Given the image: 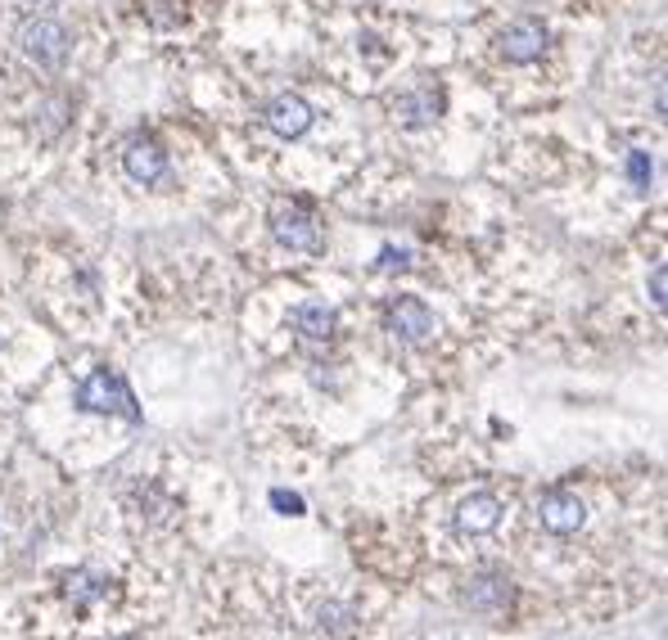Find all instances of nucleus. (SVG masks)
<instances>
[{
    "label": "nucleus",
    "instance_id": "nucleus-1",
    "mask_svg": "<svg viewBox=\"0 0 668 640\" xmlns=\"http://www.w3.org/2000/svg\"><path fill=\"white\" fill-rule=\"evenodd\" d=\"M272 235L290 253H321L325 248V235H321V222L312 217V207H303L294 199L272 207Z\"/></svg>",
    "mask_w": 668,
    "mask_h": 640
},
{
    "label": "nucleus",
    "instance_id": "nucleus-2",
    "mask_svg": "<svg viewBox=\"0 0 668 640\" xmlns=\"http://www.w3.org/2000/svg\"><path fill=\"white\" fill-rule=\"evenodd\" d=\"M78 406H82V410H91V415L141 419L136 397H131V388H126V384H122V375H113V370H95V375L78 388Z\"/></svg>",
    "mask_w": 668,
    "mask_h": 640
},
{
    "label": "nucleus",
    "instance_id": "nucleus-3",
    "mask_svg": "<svg viewBox=\"0 0 668 640\" xmlns=\"http://www.w3.org/2000/svg\"><path fill=\"white\" fill-rule=\"evenodd\" d=\"M19 50L37 63V68H59L73 50V37L59 19H28L19 28Z\"/></svg>",
    "mask_w": 668,
    "mask_h": 640
},
{
    "label": "nucleus",
    "instance_id": "nucleus-4",
    "mask_svg": "<svg viewBox=\"0 0 668 640\" xmlns=\"http://www.w3.org/2000/svg\"><path fill=\"white\" fill-rule=\"evenodd\" d=\"M547 45H551V32H547V23H543V19H533V14H524V19L506 23V28H502V37H497L502 59H506V63H515V68L538 63V59L547 54Z\"/></svg>",
    "mask_w": 668,
    "mask_h": 640
},
{
    "label": "nucleus",
    "instance_id": "nucleus-5",
    "mask_svg": "<svg viewBox=\"0 0 668 640\" xmlns=\"http://www.w3.org/2000/svg\"><path fill=\"white\" fill-rule=\"evenodd\" d=\"M122 172L136 181V185H163L172 176L168 167V150L159 145L154 135H131L122 145Z\"/></svg>",
    "mask_w": 668,
    "mask_h": 640
},
{
    "label": "nucleus",
    "instance_id": "nucleus-6",
    "mask_svg": "<svg viewBox=\"0 0 668 640\" xmlns=\"http://www.w3.org/2000/svg\"><path fill=\"white\" fill-rule=\"evenodd\" d=\"M384 325H388V334L397 338V343H407V347H421V343H429L434 334H438V316L421 303V298H397L393 307H388V316H384Z\"/></svg>",
    "mask_w": 668,
    "mask_h": 640
},
{
    "label": "nucleus",
    "instance_id": "nucleus-7",
    "mask_svg": "<svg viewBox=\"0 0 668 640\" xmlns=\"http://www.w3.org/2000/svg\"><path fill=\"white\" fill-rule=\"evenodd\" d=\"M538 519H543V528H547V532H556V537H574V532L587 524V506H583V496H578V491L556 487V491H543V501H538Z\"/></svg>",
    "mask_w": 668,
    "mask_h": 640
},
{
    "label": "nucleus",
    "instance_id": "nucleus-8",
    "mask_svg": "<svg viewBox=\"0 0 668 640\" xmlns=\"http://www.w3.org/2000/svg\"><path fill=\"white\" fill-rule=\"evenodd\" d=\"M262 122L272 126L281 140H298V135H307V131H312L316 113H312V104H307L303 95H276L272 104H266Z\"/></svg>",
    "mask_w": 668,
    "mask_h": 640
},
{
    "label": "nucleus",
    "instance_id": "nucleus-9",
    "mask_svg": "<svg viewBox=\"0 0 668 640\" xmlns=\"http://www.w3.org/2000/svg\"><path fill=\"white\" fill-rule=\"evenodd\" d=\"M497 524H502V501L493 491H475V496H465V501L456 506V528L465 537H488Z\"/></svg>",
    "mask_w": 668,
    "mask_h": 640
},
{
    "label": "nucleus",
    "instance_id": "nucleus-10",
    "mask_svg": "<svg viewBox=\"0 0 668 640\" xmlns=\"http://www.w3.org/2000/svg\"><path fill=\"white\" fill-rule=\"evenodd\" d=\"M465 605H470L475 613H484V618H502L510 609V582L497 578V573H484V578L470 582V591H465Z\"/></svg>",
    "mask_w": 668,
    "mask_h": 640
},
{
    "label": "nucleus",
    "instance_id": "nucleus-11",
    "mask_svg": "<svg viewBox=\"0 0 668 640\" xmlns=\"http://www.w3.org/2000/svg\"><path fill=\"white\" fill-rule=\"evenodd\" d=\"M290 325H294L298 334H307V338H330V334H334V325H340V316H334V307H330V303L307 298V303H298V307L290 312Z\"/></svg>",
    "mask_w": 668,
    "mask_h": 640
},
{
    "label": "nucleus",
    "instance_id": "nucleus-12",
    "mask_svg": "<svg viewBox=\"0 0 668 640\" xmlns=\"http://www.w3.org/2000/svg\"><path fill=\"white\" fill-rule=\"evenodd\" d=\"M438 91L434 87H421V91H407V95H397V104H393V113L403 118L407 126H425V122H434L438 118Z\"/></svg>",
    "mask_w": 668,
    "mask_h": 640
},
{
    "label": "nucleus",
    "instance_id": "nucleus-13",
    "mask_svg": "<svg viewBox=\"0 0 668 640\" xmlns=\"http://www.w3.org/2000/svg\"><path fill=\"white\" fill-rule=\"evenodd\" d=\"M272 506L281 510V515H303V496H294V491H272Z\"/></svg>",
    "mask_w": 668,
    "mask_h": 640
},
{
    "label": "nucleus",
    "instance_id": "nucleus-14",
    "mask_svg": "<svg viewBox=\"0 0 668 640\" xmlns=\"http://www.w3.org/2000/svg\"><path fill=\"white\" fill-rule=\"evenodd\" d=\"M664 280H668V271L655 266V275H650V303H655V312H664Z\"/></svg>",
    "mask_w": 668,
    "mask_h": 640
},
{
    "label": "nucleus",
    "instance_id": "nucleus-15",
    "mask_svg": "<svg viewBox=\"0 0 668 640\" xmlns=\"http://www.w3.org/2000/svg\"><path fill=\"white\" fill-rule=\"evenodd\" d=\"M628 172H632V181H637V185H646V181H650V163H646V154H632Z\"/></svg>",
    "mask_w": 668,
    "mask_h": 640
},
{
    "label": "nucleus",
    "instance_id": "nucleus-16",
    "mask_svg": "<svg viewBox=\"0 0 668 640\" xmlns=\"http://www.w3.org/2000/svg\"><path fill=\"white\" fill-rule=\"evenodd\" d=\"M37 6H41V0H37Z\"/></svg>",
    "mask_w": 668,
    "mask_h": 640
}]
</instances>
